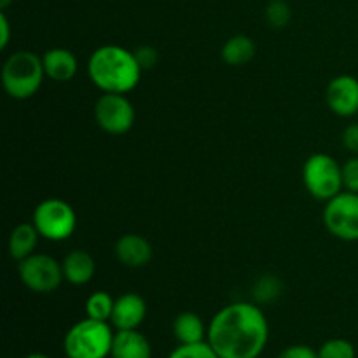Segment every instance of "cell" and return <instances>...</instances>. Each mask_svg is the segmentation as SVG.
Returning <instances> with one entry per match:
<instances>
[{
    "label": "cell",
    "mask_w": 358,
    "mask_h": 358,
    "mask_svg": "<svg viewBox=\"0 0 358 358\" xmlns=\"http://www.w3.org/2000/svg\"><path fill=\"white\" fill-rule=\"evenodd\" d=\"M173 336L180 345H192V343L206 341L208 329L203 324L201 317H198L192 311H184L175 318Z\"/></svg>",
    "instance_id": "e0dca14e"
},
{
    "label": "cell",
    "mask_w": 358,
    "mask_h": 358,
    "mask_svg": "<svg viewBox=\"0 0 358 358\" xmlns=\"http://www.w3.org/2000/svg\"><path fill=\"white\" fill-rule=\"evenodd\" d=\"M168 358H220L208 341L192 343V345H178Z\"/></svg>",
    "instance_id": "44dd1931"
},
{
    "label": "cell",
    "mask_w": 358,
    "mask_h": 358,
    "mask_svg": "<svg viewBox=\"0 0 358 358\" xmlns=\"http://www.w3.org/2000/svg\"><path fill=\"white\" fill-rule=\"evenodd\" d=\"M31 222L44 240L65 241L76 231L77 215L70 203L59 198H48L35 206Z\"/></svg>",
    "instance_id": "8992f818"
},
{
    "label": "cell",
    "mask_w": 358,
    "mask_h": 358,
    "mask_svg": "<svg viewBox=\"0 0 358 358\" xmlns=\"http://www.w3.org/2000/svg\"><path fill=\"white\" fill-rule=\"evenodd\" d=\"M290 17H292V10H290L289 3L283 0H271L269 6L266 7V20H268L269 27L285 28Z\"/></svg>",
    "instance_id": "7402d4cb"
},
{
    "label": "cell",
    "mask_w": 358,
    "mask_h": 358,
    "mask_svg": "<svg viewBox=\"0 0 358 358\" xmlns=\"http://www.w3.org/2000/svg\"><path fill=\"white\" fill-rule=\"evenodd\" d=\"M329 108L339 117L358 115V79L348 73L334 77L325 90Z\"/></svg>",
    "instance_id": "30bf717a"
},
{
    "label": "cell",
    "mask_w": 358,
    "mask_h": 358,
    "mask_svg": "<svg viewBox=\"0 0 358 358\" xmlns=\"http://www.w3.org/2000/svg\"><path fill=\"white\" fill-rule=\"evenodd\" d=\"M133 52H135L136 62L140 63L142 70L154 69V66L157 65V62H159V52H157V49L152 48V45H140V48H136Z\"/></svg>",
    "instance_id": "d4e9b609"
},
{
    "label": "cell",
    "mask_w": 358,
    "mask_h": 358,
    "mask_svg": "<svg viewBox=\"0 0 358 358\" xmlns=\"http://www.w3.org/2000/svg\"><path fill=\"white\" fill-rule=\"evenodd\" d=\"M17 273L23 285L35 294L55 292L65 280L62 262L48 254L28 255L17 262Z\"/></svg>",
    "instance_id": "ba28073f"
},
{
    "label": "cell",
    "mask_w": 358,
    "mask_h": 358,
    "mask_svg": "<svg viewBox=\"0 0 358 358\" xmlns=\"http://www.w3.org/2000/svg\"><path fill=\"white\" fill-rule=\"evenodd\" d=\"M355 346L348 339H329L318 350V358H355Z\"/></svg>",
    "instance_id": "ffe728a7"
},
{
    "label": "cell",
    "mask_w": 358,
    "mask_h": 358,
    "mask_svg": "<svg viewBox=\"0 0 358 358\" xmlns=\"http://www.w3.org/2000/svg\"><path fill=\"white\" fill-rule=\"evenodd\" d=\"M325 229L341 241H358V194L341 191L338 196L325 201Z\"/></svg>",
    "instance_id": "52a82bcc"
},
{
    "label": "cell",
    "mask_w": 358,
    "mask_h": 358,
    "mask_svg": "<svg viewBox=\"0 0 358 358\" xmlns=\"http://www.w3.org/2000/svg\"><path fill=\"white\" fill-rule=\"evenodd\" d=\"M10 41V24L6 13H0V49H6Z\"/></svg>",
    "instance_id": "83f0119b"
},
{
    "label": "cell",
    "mask_w": 358,
    "mask_h": 358,
    "mask_svg": "<svg viewBox=\"0 0 358 358\" xmlns=\"http://www.w3.org/2000/svg\"><path fill=\"white\" fill-rule=\"evenodd\" d=\"M135 107L121 93H103L94 103V121L108 135H124L135 124Z\"/></svg>",
    "instance_id": "9c48e42d"
},
{
    "label": "cell",
    "mask_w": 358,
    "mask_h": 358,
    "mask_svg": "<svg viewBox=\"0 0 358 358\" xmlns=\"http://www.w3.org/2000/svg\"><path fill=\"white\" fill-rule=\"evenodd\" d=\"M282 292V285L275 276H262L261 282L255 285L254 296L259 303H269V301L276 299Z\"/></svg>",
    "instance_id": "603a6c76"
},
{
    "label": "cell",
    "mask_w": 358,
    "mask_h": 358,
    "mask_svg": "<svg viewBox=\"0 0 358 358\" xmlns=\"http://www.w3.org/2000/svg\"><path fill=\"white\" fill-rule=\"evenodd\" d=\"M63 276L72 285H86L96 273V262L93 255L86 250H72L65 255L62 262Z\"/></svg>",
    "instance_id": "9a60e30c"
},
{
    "label": "cell",
    "mask_w": 358,
    "mask_h": 358,
    "mask_svg": "<svg viewBox=\"0 0 358 358\" xmlns=\"http://www.w3.org/2000/svg\"><path fill=\"white\" fill-rule=\"evenodd\" d=\"M115 299L105 290H98V292L91 294L86 301V315L93 320L100 322H110L112 311H114Z\"/></svg>",
    "instance_id": "d6986e66"
},
{
    "label": "cell",
    "mask_w": 358,
    "mask_h": 358,
    "mask_svg": "<svg viewBox=\"0 0 358 358\" xmlns=\"http://www.w3.org/2000/svg\"><path fill=\"white\" fill-rule=\"evenodd\" d=\"M269 339V324L257 304L240 301L213 315L206 341L220 358H259Z\"/></svg>",
    "instance_id": "6da1fadb"
},
{
    "label": "cell",
    "mask_w": 358,
    "mask_h": 358,
    "mask_svg": "<svg viewBox=\"0 0 358 358\" xmlns=\"http://www.w3.org/2000/svg\"><path fill=\"white\" fill-rule=\"evenodd\" d=\"M115 257L122 266L131 269L143 268L152 259V247L149 241L143 236L135 233L122 234L117 241H115Z\"/></svg>",
    "instance_id": "7c38bea8"
},
{
    "label": "cell",
    "mask_w": 358,
    "mask_h": 358,
    "mask_svg": "<svg viewBox=\"0 0 358 358\" xmlns=\"http://www.w3.org/2000/svg\"><path fill=\"white\" fill-rule=\"evenodd\" d=\"M38 234L37 227L34 226V222L28 224L23 222L20 226H16L13 229L9 236V243H7V248H9V255L14 259V261H23L28 255L35 254V248H37L38 243Z\"/></svg>",
    "instance_id": "2e32d148"
},
{
    "label": "cell",
    "mask_w": 358,
    "mask_h": 358,
    "mask_svg": "<svg viewBox=\"0 0 358 358\" xmlns=\"http://www.w3.org/2000/svg\"><path fill=\"white\" fill-rule=\"evenodd\" d=\"M343 145L346 150L358 156V122H352L343 131Z\"/></svg>",
    "instance_id": "4316f807"
},
{
    "label": "cell",
    "mask_w": 358,
    "mask_h": 358,
    "mask_svg": "<svg viewBox=\"0 0 358 358\" xmlns=\"http://www.w3.org/2000/svg\"><path fill=\"white\" fill-rule=\"evenodd\" d=\"M110 322L84 318L69 329L63 339L66 358H107L114 343Z\"/></svg>",
    "instance_id": "277c9868"
},
{
    "label": "cell",
    "mask_w": 358,
    "mask_h": 358,
    "mask_svg": "<svg viewBox=\"0 0 358 358\" xmlns=\"http://www.w3.org/2000/svg\"><path fill=\"white\" fill-rule=\"evenodd\" d=\"M45 70L42 58L34 51L13 52L2 66V84L14 100H28L41 90Z\"/></svg>",
    "instance_id": "3957f363"
},
{
    "label": "cell",
    "mask_w": 358,
    "mask_h": 358,
    "mask_svg": "<svg viewBox=\"0 0 358 358\" xmlns=\"http://www.w3.org/2000/svg\"><path fill=\"white\" fill-rule=\"evenodd\" d=\"M45 77L56 80V83H66L76 77L79 70V62L76 55L66 48H52L42 55Z\"/></svg>",
    "instance_id": "4fadbf2b"
},
{
    "label": "cell",
    "mask_w": 358,
    "mask_h": 358,
    "mask_svg": "<svg viewBox=\"0 0 358 358\" xmlns=\"http://www.w3.org/2000/svg\"><path fill=\"white\" fill-rule=\"evenodd\" d=\"M276 358H318V352L306 345H292L283 350Z\"/></svg>",
    "instance_id": "484cf974"
},
{
    "label": "cell",
    "mask_w": 358,
    "mask_h": 358,
    "mask_svg": "<svg viewBox=\"0 0 358 358\" xmlns=\"http://www.w3.org/2000/svg\"><path fill=\"white\" fill-rule=\"evenodd\" d=\"M343 185L346 191L358 194V156L350 157L343 164Z\"/></svg>",
    "instance_id": "cb8c5ba5"
},
{
    "label": "cell",
    "mask_w": 358,
    "mask_h": 358,
    "mask_svg": "<svg viewBox=\"0 0 358 358\" xmlns=\"http://www.w3.org/2000/svg\"><path fill=\"white\" fill-rule=\"evenodd\" d=\"M13 2H14V0H0V9L6 10L7 7H9Z\"/></svg>",
    "instance_id": "f1b7e54d"
},
{
    "label": "cell",
    "mask_w": 358,
    "mask_h": 358,
    "mask_svg": "<svg viewBox=\"0 0 358 358\" xmlns=\"http://www.w3.org/2000/svg\"><path fill=\"white\" fill-rule=\"evenodd\" d=\"M303 182L306 191L320 201H329L345 189L343 185V164L332 156L317 152L304 161Z\"/></svg>",
    "instance_id": "5b68a950"
},
{
    "label": "cell",
    "mask_w": 358,
    "mask_h": 358,
    "mask_svg": "<svg viewBox=\"0 0 358 358\" xmlns=\"http://www.w3.org/2000/svg\"><path fill=\"white\" fill-rule=\"evenodd\" d=\"M142 72L135 52L122 45H100L87 59V76L103 93H129L138 86Z\"/></svg>",
    "instance_id": "7a4b0ae2"
},
{
    "label": "cell",
    "mask_w": 358,
    "mask_h": 358,
    "mask_svg": "<svg viewBox=\"0 0 358 358\" xmlns=\"http://www.w3.org/2000/svg\"><path fill=\"white\" fill-rule=\"evenodd\" d=\"M110 358H152V346L138 329L115 331Z\"/></svg>",
    "instance_id": "5bb4252c"
},
{
    "label": "cell",
    "mask_w": 358,
    "mask_h": 358,
    "mask_svg": "<svg viewBox=\"0 0 358 358\" xmlns=\"http://www.w3.org/2000/svg\"><path fill=\"white\" fill-rule=\"evenodd\" d=\"M24 358H51V357L45 355V353H30V355H27Z\"/></svg>",
    "instance_id": "f546056e"
},
{
    "label": "cell",
    "mask_w": 358,
    "mask_h": 358,
    "mask_svg": "<svg viewBox=\"0 0 358 358\" xmlns=\"http://www.w3.org/2000/svg\"><path fill=\"white\" fill-rule=\"evenodd\" d=\"M224 62L231 66H243L255 56V42L248 35L238 34L227 38L220 51Z\"/></svg>",
    "instance_id": "ac0fdd59"
},
{
    "label": "cell",
    "mask_w": 358,
    "mask_h": 358,
    "mask_svg": "<svg viewBox=\"0 0 358 358\" xmlns=\"http://www.w3.org/2000/svg\"><path fill=\"white\" fill-rule=\"evenodd\" d=\"M145 317V299L138 294L128 292L115 299L110 324L115 331H133V329H138L143 324Z\"/></svg>",
    "instance_id": "8fae6325"
}]
</instances>
